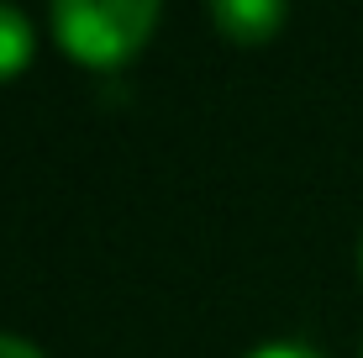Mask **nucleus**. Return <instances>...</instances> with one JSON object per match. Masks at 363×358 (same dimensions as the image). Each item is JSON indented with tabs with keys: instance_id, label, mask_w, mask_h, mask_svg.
<instances>
[{
	"instance_id": "1",
	"label": "nucleus",
	"mask_w": 363,
	"mask_h": 358,
	"mask_svg": "<svg viewBox=\"0 0 363 358\" xmlns=\"http://www.w3.org/2000/svg\"><path fill=\"white\" fill-rule=\"evenodd\" d=\"M158 27L153 0H58L53 32L84 64H121Z\"/></svg>"
},
{
	"instance_id": "2",
	"label": "nucleus",
	"mask_w": 363,
	"mask_h": 358,
	"mask_svg": "<svg viewBox=\"0 0 363 358\" xmlns=\"http://www.w3.org/2000/svg\"><path fill=\"white\" fill-rule=\"evenodd\" d=\"M216 27L232 37V43H264L269 32H279L284 6L279 0H216Z\"/></svg>"
},
{
	"instance_id": "3",
	"label": "nucleus",
	"mask_w": 363,
	"mask_h": 358,
	"mask_svg": "<svg viewBox=\"0 0 363 358\" xmlns=\"http://www.w3.org/2000/svg\"><path fill=\"white\" fill-rule=\"evenodd\" d=\"M32 58V21L16 6H0V79H11Z\"/></svg>"
},
{
	"instance_id": "4",
	"label": "nucleus",
	"mask_w": 363,
	"mask_h": 358,
	"mask_svg": "<svg viewBox=\"0 0 363 358\" xmlns=\"http://www.w3.org/2000/svg\"><path fill=\"white\" fill-rule=\"evenodd\" d=\"M247 358H321V353L300 348V342H269V348H258V353H247Z\"/></svg>"
},
{
	"instance_id": "5",
	"label": "nucleus",
	"mask_w": 363,
	"mask_h": 358,
	"mask_svg": "<svg viewBox=\"0 0 363 358\" xmlns=\"http://www.w3.org/2000/svg\"><path fill=\"white\" fill-rule=\"evenodd\" d=\"M0 358H43L32 348V342H21V337H11V332H0Z\"/></svg>"
},
{
	"instance_id": "6",
	"label": "nucleus",
	"mask_w": 363,
	"mask_h": 358,
	"mask_svg": "<svg viewBox=\"0 0 363 358\" xmlns=\"http://www.w3.org/2000/svg\"><path fill=\"white\" fill-rule=\"evenodd\" d=\"M358 258H363V248H358Z\"/></svg>"
}]
</instances>
